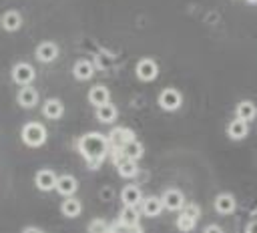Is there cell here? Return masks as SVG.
<instances>
[{"label": "cell", "mask_w": 257, "mask_h": 233, "mask_svg": "<svg viewBox=\"0 0 257 233\" xmlns=\"http://www.w3.org/2000/svg\"><path fill=\"white\" fill-rule=\"evenodd\" d=\"M205 231H207V233H209V231H221V227H217V225H207Z\"/></svg>", "instance_id": "30"}, {"label": "cell", "mask_w": 257, "mask_h": 233, "mask_svg": "<svg viewBox=\"0 0 257 233\" xmlns=\"http://www.w3.org/2000/svg\"><path fill=\"white\" fill-rule=\"evenodd\" d=\"M159 104L165 108V110H175L181 106V92L175 90V88H165L159 96Z\"/></svg>", "instance_id": "3"}, {"label": "cell", "mask_w": 257, "mask_h": 233, "mask_svg": "<svg viewBox=\"0 0 257 233\" xmlns=\"http://www.w3.org/2000/svg\"><path fill=\"white\" fill-rule=\"evenodd\" d=\"M183 213L189 215V217H193V219H197V217H199V207H197V205H187Z\"/></svg>", "instance_id": "27"}, {"label": "cell", "mask_w": 257, "mask_h": 233, "mask_svg": "<svg viewBox=\"0 0 257 233\" xmlns=\"http://www.w3.org/2000/svg\"><path fill=\"white\" fill-rule=\"evenodd\" d=\"M36 100H38V92H36L34 88H30V86H24V88L18 92V102H20L24 108L34 106Z\"/></svg>", "instance_id": "15"}, {"label": "cell", "mask_w": 257, "mask_h": 233, "mask_svg": "<svg viewBox=\"0 0 257 233\" xmlns=\"http://www.w3.org/2000/svg\"><path fill=\"white\" fill-rule=\"evenodd\" d=\"M42 112H44V117H48V119H58V117L62 114V102L56 100V98H50V100L44 102Z\"/></svg>", "instance_id": "22"}, {"label": "cell", "mask_w": 257, "mask_h": 233, "mask_svg": "<svg viewBox=\"0 0 257 233\" xmlns=\"http://www.w3.org/2000/svg\"><path fill=\"white\" fill-rule=\"evenodd\" d=\"M195 221H197V219H193V217H189V215L183 213V215L177 219V227H179L181 231H191V229L195 227Z\"/></svg>", "instance_id": "26"}, {"label": "cell", "mask_w": 257, "mask_h": 233, "mask_svg": "<svg viewBox=\"0 0 257 233\" xmlns=\"http://www.w3.org/2000/svg\"><path fill=\"white\" fill-rule=\"evenodd\" d=\"M80 201L78 199H66V201H62V205H60V211L64 213V217H76L78 213H80Z\"/></svg>", "instance_id": "24"}, {"label": "cell", "mask_w": 257, "mask_h": 233, "mask_svg": "<svg viewBox=\"0 0 257 233\" xmlns=\"http://www.w3.org/2000/svg\"><path fill=\"white\" fill-rule=\"evenodd\" d=\"M163 207H165L163 205V199H157V197H149V199L143 201V213L147 217H157Z\"/></svg>", "instance_id": "13"}, {"label": "cell", "mask_w": 257, "mask_h": 233, "mask_svg": "<svg viewBox=\"0 0 257 233\" xmlns=\"http://www.w3.org/2000/svg\"><path fill=\"white\" fill-rule=\"evenodd\" d=\"M12 78H14L16 82H20V84H28V82L34 80V68H32L30 64H26V62H20V64L14 66Z\"/></svg>", "instance_id": "4"}, {"label": "cell", "mask_w": 257, "mask_h": 233, "mask_svg": "<svg viewBox=\"0 0 257 233\" xmlns=\"http://www.w3.org/2000/svg\"><path fill=\"white\" fill-rule=\"evenodd\" d=\"M44 139H46V131H44V127L38 125V123H30V125H26V127L22 129V141H24L26 145H30V147L42 145Z\"/></svg>", "instance_id": "2"}, {"label": "cell", "mask_w": 257, "mask_h": 233, "mask_svg": "<svg viewBox=\"0 0 257 233\" xmlns=\"http://www.w3.org/2000/svg\"><path fill=\"white\" fill-rule=\"evenodd\" d=\"M88 229H90V231H106L108 227H106L104 221H92V223L88 225Z\"/></svg>", "instance_id": "28"}, {"label": "cell", "mask_w": 257, "mask_h": 233, "mask_svg": "<svg viewBox=\"0 0 257 233\" xmlns=\"http://www.w3.org/2000/svg\"><path fill=\"white\" fill-rule=\"evenodd\" d=\"M227 133H229V137H231V139H235V141L243 139V137L247 135V121H243V119H239V117H237L235 121H231V123H229Z\"/></svg>", "instance_id": "10"}, {"label": "cell", "mask_w": 257, "mask_h": 233, "mask_svg": "<svg viewBox=\"0 0 257 233\" xmlns=\"http://www.w3.org/2000/svg\"><path fill=\"white\" fill-rule=\"evenodd\" d=\"M120 199H122V203H124V205H137V203L141 201V191H139L137 187L128 185V187H124V189H122Z\"/></svg>", "instance_id": "23"}, {"label": "cell", "mask_w": 257, "mask_h": 233, "mask_svg": "<svg viewBox=\"0 0 257 233\" xmlns=\"http://www.w3.org/2000/svg\"><path fill=\"white\" fill-rule=\"evenodd\" d=\"M96 117H98L100 123H112L114 117H116V108H114L112 104H108V102L98 104V106H96Z\"/></svg>", "instance_id": "20"}, {"label": "cell", "mask_w": 257, "mask_h": 233, "mask_svg": "<svg viewBox=\"0 0 257 233\" xmlns=\"http://www.w3.org/2000/svg\"><path fill=\"white\" fill-rule=\"evenodd\" d=\"M92 72H94V66H92V62H88V60H78V62L74 64V76H76L78 80L90 78Z\"/></svg>", "instance_id": "18"}, {"label": "cell", "mask_w": 257, "mask_h": 233, "mask_svg": "<svg viewBox=\"0 0 257 233\" xmlns=\"http://www.w3.org/2000/svg\"><path fill=\"white\" fill-rule=\"evenodd\" d=\"M78 147H80V153L86 157L88 165L94 167V165L100 163V159L106 153V139L102 135H98V133H88V135H84L80 139Z\"/></svg>", "instance_id": "1"}, {"label": "cell", "mask_w": 257, "mask_h": 233, "mask_svg": "<svg viewBox=\"0 0 257 233\" xmlns=\"http://www.w3.org/2000/svg\"><path fill=\"white\" fill-rule=\"evenodd\" d=\"M215 209L221 213V215H229V213H233L235 211V199L231 197V195H219L217 199H215Z\"/></svg>", "instance_id": "11"}, {"label": "cell", "mask_w": 257, "mask_h": 233, "mask_svg": "<svg viewBox=\"0 0 257 233\" xmlns=\"http://www.w3.org/2000/svg\"><path fill=\"white\" fill-rule=\"evenodd\" d=\"M247 2H253V4H255V2H257V0H247Z\"/></svg>", "instance_id": "31"}, {"label": "cell", "mask_w": 257, "mask_h": 233, "mask_svg": "<svg viewBox=\"0 0 257 233\" xmlns=\"http://www.w3.org/2000/svg\"><path fill=\"white\" fill-rule=\"evenodd\" d=\"M116 167H118V173L120 177H135L137 175V165H135V159H128L122 155V159L116 161Z\"/></svg>", "instance_id": "17"}, {"label": "cell", "mask_w": 257, "mask_h": 233, "mask_svg": "<svg viewBox=\"0 0 257 233\" xmlns=\"http://www.w3.org/2000/svg\"><path fill=\"white\" fill-rule=\"evenodd\" d=\"M128 141H133V133L128 131V129H114L112 133H110V143H112V147H124Z\"/></svg>", "instance_id": "12"}, {"label": "cell", "mask_w": 257, "mask_h": 233, "mask_svg": "<svg viewBox=\"0 0 257 233\" xmlns=\"http://www.w3.org/2000/svg\"><path fill=\"white\" fill-rule=\"evenodd\" d=\"M237 117L243 119V121H253V119L257 117V108H255V104L249 102V100L239 102V104H237Z\"/></svg>", "instance_id": "19"}, {"label": "cell", "mask_w": 257, "mask_h": 233, "mask_svg": "<svg viewBox=\"0 0 257 233\" xmlns=\"http://www.w3.org/2000/svg\"><path fill=\"white\" fill-rule=\"evenodd\" d=\"M88 100L92 104H96V106L104 104V102H108V90L104 86H92L90 92H88Z\"/></svg>", "instance_id": "21"}, {"label": "cell", "mask_w": 257, "mask_h": 233, "mask_svg": "<svg viewBox=\"0 0 257 233\" xmlns=\"http://www.w3.org/2000/svg\"><path fill=\"white\" fill-rule=\"evenodd\" d=\"M36 56H38V60H42V62H52V60L58 56V48H56V44H52V42H42V44L36 48Z\"/></svg>", "instance_id": "9"}, {"label": "cell", "mask_w": 257, "mask_h": 233, "mask_svg": "<svg viewBox=\"0 0 257 233\" xmlns=\"http://www.w3.org/2000/svg\"><path fill=\"white\" fill-rule=\"evenodd\" d=\"M157 72H159V68H157L155 60H151V58H145L137 64V76L141 80H153L157 76Z\"/></svg>", "instance_id": "5"}, {"label": "cell", "mask_w": 257, "mask_h": 233, "mask_svg": "<svg viewBox=\"0 0 257 233\" xmlns=\"http://www.w3.org/2000/svg\"><path fill=\"white\" fill-rule=\"evenodd\" d=\"M247 233H257V221H251L247 225Z\"/></svg>", "instance_id": "29"}, {"label": "cell", "mask_w": 257, "mask_h": 233, "mask_svg": "<svg viewBox=\"0 0 257 233\" xmlns=\"http://www.w3.org/2000/svg\"><path fill=\"white\" fill-rule=\"evenodd\" d=\"M139 221V211L135 209V205H124V209L120 211V223L124 227H137Z\"/></svg>", "instance_id": "16"}, {"label": "cell", "mask_w": 257, "mask_h": 233, "mask_svg": "<svg viewBox=\"0 0 257 233\" xmlns=\"http://www.w3.org/2000/svg\"><path fill=\"white\" fill-rule=\"evenodd\" d=\"M163 205H165L167 209H171V211L181 209V207H183V193L177 191V189L165 191V195H163Z\"/></svg>", "instance_id": "7"}, {"label": "cell", "mask_w": 257, "mask_h": 233, "mask_svg": "<svg viewBox=\"0 0 257 233\" xmlns=\"http://www.w3.org/2000/svg\"><path fill=\"white\" fill-rule=\"evenodd\" d=\"M36 187L40 191H50L56 187V175L52 171H38L36 173Z\"/></svg>", "instance_id": "8"}, {"label": "cell", "mask_w": 257, "mask_h": 233, "mask_svg": "<svg viewBox=\"0 0 257 233\" xmlns=\"http://www.w3.org/2000/svg\"><path fill=\"white\" fill-rule=\"evenodd\" d=\"M20 24H22V18H20V14L16 12V10H8L4 16H2V28L4 30H18L20 28Z\"/></svg>", "instance_id": "14"}, {"label": "cell", "mask_w": 257, "mask_h": 233, "mask_svg": "<svg viewBox=\"0 0 257 233\" xmlns=\"http://www.w3.org/2000/svg\"><path fill=\"white\" fill-rule=\"evenodd\" d=\"M62 197H68L76 191V179L72 175H62L56 179V187H54Z\"/></svg>", "instance_id": "6"}, {"label": "cell", "mask_w": 257, "mask_h": 233, "mask_svg": "<svg viewBox=\"0 0 257 233\" xmlns=\"http://www.w3.org/2000/svg\"><path fill=\"white\" fill-rule=\"evenodd\" d=\"M122 155L128 157V159H135V161H137V159L143 157V145L137 143V141L133 139V141H128V143L122 147Z\"/></svg>", "instance_id": "25"}]
</instances>
